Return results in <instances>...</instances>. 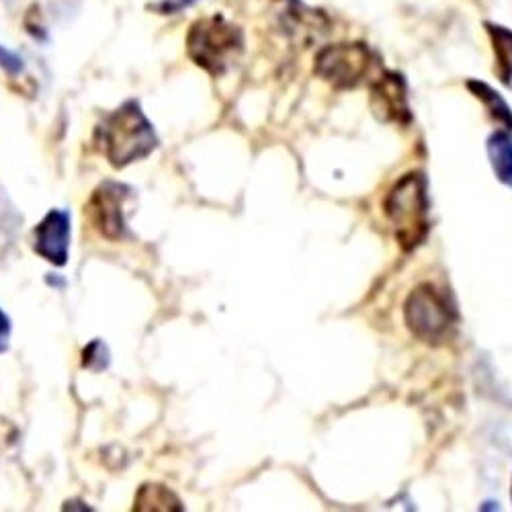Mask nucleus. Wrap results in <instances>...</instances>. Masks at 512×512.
I'll list each match as a JSON object with an SVG mask.
<instances>
[{
	"mask_svg": "<svg viewBox=\"0 0 512 512\" xmlns=\"http://www.w3.org/2000/svg\"><path fill=\"white\" fill-rule=\"evenodd\" d=\"M95 140L105 158L117 168L142 160L158 148L154 127L136 101H127L111 111L99 123Z\"/></svg>",
	"mask_w": 512,
	"mask_h": 512,
	"instance_id": "obj_1",
	"label": "nucleus"
},
{
	"mask_svg": "<svg viewBox=\"0 0 512 512\" xmlns=\"http://www.w3.org/2000/svg\"><path fill=\"white\" fill-rule=\"evenodd\" d=\"M383 209L394 226L396 240L404 250H414L429 234V193L420 173L402 177L383 201Z\"/></svg>",
	"mask_w": 512,
	"mask_h": 512,
	"instance_id": "obj_2",
	"label": "nucleus"
},
{
	"mask_svg": "<svg viewBox=\"0 0 512 512\" xmlns=\"http://www.w3.org/2000/svg\"><path fill=\"white\" fill-rule=\"evenodd\" d=\"M242 31L220 15L193 23L187 35L189 58L213 76L224 74L242 52Z\"/></svg>",
	"mask_w": 512,
	"mask_h": 512,
	"instance_id": "obj_3",
	"label": "nucleus"
},
{
	"mask_svg": "<svg viewBox=\"0 0 512 512\" xmlns=\"http://www.w3.org/2000/svg\"><path fill=\"white\" fill-rule=\"evenodd\" d=\"M404 318L414 336L426 343H439L455 324V308L441 289L424 283L408 295Z\"/></svg>",
	"mask_w": 512,
	"mask_h": 512,
	"instance_id": "obj_4",
	"label": "nucleus"
},
{
	"mask_svg": "<svg viewBox=\"0 0 512 512\" xmlns=\"http://www.w3.org/2000/svg\"><path fill=\"white\" fill-rule=\"evenodd\" d=\"M371 60L365 44H334L318 52L314 72L334 89H355L367 76Z\"/></svg>",
	"mask_w": 512,
	"mask_h": 512,
	"instance_id": "obj_5",
	"label": "nucleus"
},
{
	"mask_svg": "<svg viewBox=\"0 0 512 512\" xmlns=\"http://www.w3.org/2000/svg\"><path fill=\"white\" fill-rule=\"evenodd\" d=\"M127 195H130V189L113 181L103 183L95 191L89 203V218L101 236L109 240H119L125 236L123 205Z\"/></svg>",
	"mask_w": 512,
	"mask_h": 512,
	"instance_id": "obj_6",
	"label": "nucleus"
},
{
	"mask_svg": "<svg viewBox=\"0 0 512 512\" xmlns=\"http://www.w3.org/2000/svg\"><path fill=\"white\" fill-rule=\"evenodd\" d=\"M371 107L381 121L410 123L408 87L402 74L383 72L371 87Z\"/></svg>",
	"mask_w": 512,
	"mask_h": 512,
	"instance_id": "obj_7",
	"label": "nucleus"
},
{
	"mask_svg": "<svg viewBox=\"0 0 512 512\" xmlns=\"http://www.w3.org/2000/svg\"><path fill=\"white\" fill-rule=\"evenodd\" d=\"M35 252L56 267L68 263L70 248V213L64 209H52L48 216L39 222L33 232Z\"/></svg>",
	"mask_w": 512,
	"mask_h": 512,
	"instance_id": "obj_8",
	"label": "nucleus"
},
{
	"mask_svg": "<svg viewBox=\"0 0 512 512\" xmlns=\"http://www.w3.org/2000/svg\"><path fill=\"white\" fill-rule=\"evenodd\" d=\"M496 56V74L504 84H512V29L496 23H486Z\"/></svg>",
	"mask_w": 512,
	"mask_h": 512,
	"instance_id": "obj_9",
	"label": "nucleus"
},
{
	"mask_svg": "<svg viewBox=\"0 0 512 512\" xmlns=\"http://www.w3.org/2000/svg\"><path fill=\"white\" fill-rule=\"evenodd\" d=\"M488 156L496 179L512 187V138L506 132H494L488 138Z\"/></svg>",
	"mask_w": 512,
	"mask_h": 512,
	"instance_id": "obj_10",
	"label": "nucleus"
},
{
	"mask_svg": "<svg viewBox=\"0 0 512 512\" xmlns=\"http://www.w3.org/2000/svg\"><path fill=\"white\" fill-rule=\"evenodd\" d=\"M467 89L472 91V95L484 103L486 111L490 113V117L500 123L506 130H512V111L508 107V103L502 99V95L498 91H494L490 84L480 82V80H469Z\"/></svg>",
	"mask_w": 512,
	"mask_h": 512,
	"instance_id": "obj_11",
	"label": "nucleus"
},
{
	"mask_svg": "<svg viewBox=\"0 0 512 512\" xmlns=\"http://www.w3.org/2000/svg\"><path fill=\"white\" fill-rule=\"evenodd\" d=\"M134 508L136 510H183V504L168 488L158 484H148L140 488Z\"/></svg>",
	"mask_w": 512,
	"mask_h": 512,
	"instance_id": "obj_12",
	"label": "nucleus"
},
{
	"mask_svg": "<svg viewBox=\"0 0 512 512\" xmlns=\"http://www.w3.org/2000/svg\"><path fill=\"white\" fill-rule=\"evenodd\" d=\"M82 365L93 371H101L109 365V351L103 345V340H93V343L82 351Z\"/></svg>",
	"mask_w": 512,
	"mask_h": 512,
	"instance_id": "obj_13",
	"label": "nucleus"
},
{
	"mask_svg": "<svg viewBox=\"0 0 512 512\" xmlns=\"http://www.w3.org/2000/svg\"><path fill=\"white\" fill-rule=\"evenodd\" d=\"M0 66H3L11 74H17V72L23 70V60L17 54H13V52H9V50L0 46Z\"/></svg>",
	"mask_w": 512,
	"mask_h": 512,
	"instance_id": "obj_14",
	"label": "nucleus"
},
{
	"mask_svg": "<svg viewBox=\"0 0 512 512\" xmlns=\"http://www.w3.org/2000/svg\"><path fill=\"white\" fill-rule=\"evenodd\" d=\"M9 336H11V320L3 310H0V353H5L9 349Z\"/></svg>",
	"mask_w": 512,
	"mask_h": 512,
	"instance_id": "obj_15",
	"label": "nucleus"
},
{
	"mask_svg": "<svg viewBox=\"0 0 512 512\" xmlns=\"http://www.w3.org/2000/svg\"><path fill=\"white\" fill-rule=\"evenodd\" d=\"M191 3H193V0H164V3L156 5V9H160L164 15H168V13L181 11L183 7H189Z\"/></svg>",
	"mask_w": 512,
	"mask_h": 512,
	"instance_id": "obj_16",
	"label": "nucleus"
},
{
	"mask_svg": "<svg viewBox=\"0 0 512 512\" xmlns=\"http://www.w3.org/2000/svg\"><path fill=\"white\" fill-rule=\"evenodd\" d=\"M510 496H512V492H510Z\"/></svg>",
	"mask_w": 512,
	"mask_h": 512,
	"instance_id": "obj_17",
	"label": "nucleus"
}]
</instances>
